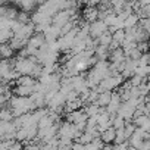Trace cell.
<instances>
[{
    "label": "cell",
    "mask_w": 150,
    "mask_h": 150,
    "mask_svg": "<svg viewBox=\"0 0 150 150\" xmlns=\"http://www.w3.org/2000/svg\"><path fill=\"white\" fill-rule=\"evenodd\" d=\"M38 62H37V59H35V56H30L28 59H19V57H16V62H15V71H16V74L19 75V77H22V75H30L31 77V72H33V69H34V66L37 65Z\"/></svg>",
    "instance_id": "1"
},
{
    "label": "cell",
    "mask_w": 150,
    "mask_h": 150,
    "mask_svg": "<svg viewBox=\"0 0 150 150\" xmlns=\"http://www.w3.org/2000/svg\"><path fill=\"white\" fill-rule=\"evenodd\" d=\"M106 31H108V25L105 24V21H96V22L90 24L88 33H90V38H93V40H97Z\"/></svg>",
    "instance_id": "2"
},
{
    "label": "cell",
    "mask_w": 150,
    "mask_h": 150,
    "mask_svg": "<svg viewBox=\"0 0 150 150\" xmlns=\"http://www.w3.org/2000/svg\"><path fill=\"white\" fill-rule=\"evenodd\" d=\"M83 18H84V22L87 24H93L99 21V9L96 6H86L83 11Z\"/></svg>",
    "instance_id": "3"
},
{
    "label": "cell",
    "mask_w": 150,
    "mask_h": 150,
    "mask_svg": "<svg viewBox=\"0 0 150 150\" xmlns=\"http://www.w3.org/2000/svg\"><path fill=\"white\" fill-rule=\"evenodd\" d=\"M87 119H88V116H87V113L84 112V109L75 110V112L66 115V122H71V124H74V125H77V124H80V122H87Z\"/></svg>",
    "instance_id": "4"
},
{
    "label": "cell",
    "mask_w": 150,
    "mask_h": 150,
    "mask_svg": "<svg viewBox=\"0 0 150 150\" xmlns=\"http://www.w3.org/2000/svg\"><path fill=\"white\" fill-rule=\"evenodd\" d=\"M13 6L18 8L19 11H22V12H27V13L35 12V9L38 8V5L35 2H33V0H28V2H16Z\"/></svg>",
    "instance_id": "5"
},
{
    "label": "cell",
    "mask_w": 150,
    "mask_h": 150,
    "mask_svg": "<svg viewBox=\"0 0 150 150\" xmlns=\"http://www.w3.org/2000/svg\"><path fill=\"white\" fill-rule=\"evenodd\" d=\"M125 53H124V50L119 47V49H116V50H113V52H110V54H109V60H110V63H124L125 62Z\"/></svg>",
    "instance_id": "6"
},
{
    "label": "cell",
    "mask_w": 150,
    "mask_h": 150,
    "mask_svg": "<svg viewBox=\"0 0 150 150\" xmlns=\"http://www.w3.org/2000/svg\"><path fill=\"white\" fill-rule=\"evenodd\" d=\"M110 100H112V91H103V93L99 94V99H97L96 105H97L100 109H105V108L109 106Z\"/></svg>",
    "instance_id": "7"
},
{
    "label": "cell",
    "mask_w": 150,
    "mask_h": 150,
    "mask_svg": "<svg viewBox=\"0 0 150 150\" xmlns=\"http://www.w3.org/2000/svg\"><path fill=\"white\" fill-rule=\"evenodd\" d=\"M115 138H116V129L115 128H109V129H106L100 134V140L103 141V144H112V143H115Z\"/></svg>",
    "instance_id": "8"
},
{
    "label": "cell",
    "mask_w": 150,
    "mask_h": 150,
    "mask_svg": "<svg viewBox=\"0 0 150 150\" xmlns=\"http://www.w3.org/2000/svg\"><path fill=\"white\" fill-rule=\"evenodd\" d=\"M35 84H37V80H34L30 75H22V77H19L15 81V86H21V87H33L34 88Z\"/></svg>",
    "instance_id": "9"
},
{
    "label": "cell",
    "mask_w": 150,
    "mask_h": 150,
    "mask_svg": "<svg viewBox=\"0 0 150 150\" xmlns=\"http://www.w3.org/2000/svg\"><path fill=\"white\" fill-rule=\"evenodd\" d=\"M15 57V52L11 49L9 44H2L0 46V59L2 60H11Z\"/></svg>",
    "instance_id": "10"
},
{
    "label": "cell",
    "mask_w": 150,
    "mask_h": 150,
    "mask_svg": "<svg viewBox=\"0 0 150 150\" xmlns=\"http://www.w3.org/2000/svg\"><path fill=\"white\" fill-rule=\"evenodd\" d=\"M15 119L13 116V112L9 106H5L0 109V121H3V122H12Z\"/></svg>",
    "instance_id": "11"
},
{
    "label": "cell",
    "mask_w": 150,
    "mask_h": 150,
    "mask_svg": "<svg viewBox=\"0 0 150 150\" xmlns=\"http://www.w3.org/2000/svg\"><path fill=\"white\" fill-rule=\"evenodd\" d=\"M109 54H110V52L105 46H99L94 50V56L97 57V60H109Z\"/></svg>",
    "instance_id": "12"
},
{
    "label": "cell",
    "mask_w": 150,
    "mask_h": 150,
    "mask_svg": "<svg viewBox=\"0 0 150 150\" xmlns=\"http://www.w3.org/2000/svg\"><path fill=\"white\" fill-rule=\"evenodd\" d=\"M97 41H99V46L109 47V46H110V43L113 41V35H112V33L106 31V33H103V34H102V35L97 38Z\"/></svg>",
    "instance_id": "13"
},
{
    "label": "cell",
    "mask_w": 150,
    "mask_h": 150,
    "mask_svg": "<svg viewBox=\"0 0 150 150\" xmlns=\"http://www.w3.org/2000/svg\"><path fill=\"white\" fill-rule=\"evenodd\" d=\"M100 108L96 105V103H91V105H86L84 106V112L87 113V116L88 118H94V116H97L99 113H100Z\"/></svg>",
    "instance_id": "14"
},
{
    "label": "cell",
    "mask_w": 150,
    "mask_h": 150,
    "mask_svg": "<svg viewBox=\"0 0 150 150\" xmlns=\"http://www.w3.org/2000/svg\"><path fill=\"white\" fill-rule=\"evenodd\" d=\"M13 38V33L6 28V30H0V46L2 44H9V41Z\"/></svg>",
    "instance_id": "15"
},
{
    "label": "cell",
    "mask_w": 150,
    "mask_h": 150,
    "mask_svg": "<svg viewBox=\"0 0 150 150\" xmlns=\"http://www.w3.org/2000/svg\"><path fill=\"white\" fill-rule=\"evenodd\" d=\"M103 147H105V144H103V141L100 140V137H99V138H94L91 143H88V144L86 146L87 150H102Z\"/></svg>",
    "instance_id": "16"
},
{
    "label": "cell",
    "mask_w": 150,
    "mask_h": 150,
    "mask_svg": "<svg viewBox=\"0 0 150 150\" xmlns=\"http://www.w3.org/2000/svg\"><path fill=\"white\" fill-rule=\"evenodd\" d=\"M15 21H18L19 24H22V25H27V24H30L31 22V15L30 13H27V12H22V11H19L18 12V16H16V19Z\"/></svg>",
    "instance_id": "17"
},
{
    "label": "cell",
    "mask_w": 150,
    "mask_h": 150,
    "mask_svg": "<svg viewBox=\"0 0 150 150\" xmlns=\"http://www.w3.org/2000/svg\"><path fill=\"white\" fill-rule=\"evenodd\" d=\"M138 22H140V19H138V16H137L135 13H132L131 16H128V18L124 21L125 28H134V27H137V25H138Z\"/></svg>",
    "instance_id": "18"
},
{
    "label": "cell",
    "mask_w": 150,
    "mask_h": 150,
    "mask_svg": "<svg viewBox=\"0 0 150 150\" xmlns=\"http://www.w3.org/2000/svg\"><path fill=\"white\" fill-rule=\"evenodd\" d=\"M94 140V137L91 135V134H88V132H83L81 135H80V138L77 140V143H80V144H84V146H87L88 143H91Z\"/></svg>",
    "instance_id": "19"
},
{
    "label": "cell",
    "mask_w": 150,
    "mask_h": 150,
    "mask_svg": "<svg viewBox=\"0 0 150 150\" xmlns=\"http://www.w3.org/2000/svg\"><path fill=\"white\" fill-rule=\"evenodd\" d=\"M112 128H115V129H122V128H125V121H124V118L115 115L113 122H112Z\"/></svg>",
    "instance_id": "20"
},
{
    "label": "cell",
    "mask_w": 150,
    "mask_h": 150,
    "mask_svg": "<svg viewBox=\"0 0 150 150\" xmlns=\"http://www.w3.org/2000/svg\"><path fill=\"white\" fill-rule=\"evenodd\" d=\"M135 125L134 124H125V128H124V134H125V138L127 140H129L132 135H134V132H135Z\"/></svg>",
    "instance_id": "21"
},
{
    "label": "cell",
    "mask_w": 150,
    "mask_h": 150,
    "mask_svg": "<svg viewBox=\"0 0 150 150\" xmlns=\"http://www.w3.org/2000/svg\"><path fill=\"white\" fill-rule=\"evenodd\" d=\"M112 35H113V41H116V43H119V44H122V43L125 41V30H118V31H115Z\"/></svg>",
    "instance_id": "22"
},
{
    "label": "cell",
    "mask_w": 150,
    "mask_h": 150,
    "mask_svg": "<svg viewBox=\"0 0 150 150\" xmlns=\"http://www.w3.org/2000/svg\"><path fill=\"white\" fill-rule=\"evenodd\" d=\"M137 50H140L143 54L144 53H149V41H146V43H137Z\"/></svg>",
    "instance_id": "23"
},
{
    "label": "cell",
    "mask_w": 150,
    "mask_h": 150,
    "mask_svg": "<svg viewBox=\"0 0 150 150\" xmlns=\"http://www.w3.org/2000/svg\"><path fill=\"white\" fill-rule=\"evenodd\" d=\"M71 150H87L86 149V146L84 144H80V143H77V141H74V144H72V149Z\"/></svg>",
    "instance_id": "24"
},
{
    "label": "cell",
    "mask_w": 150,
    "mask_h": 150,
    "mask_svg": "<svg viewBox=\"0 0 150 150\" xmlns=\"http://www.w3.org/2000/svg\"><path fill=\"white\" fill-rule=\"evenodd\" d=\"M119 47H121V44H119V43L112 41V43H110V46H109L108 49H109V52H113V50H116V49H119Z\"/></svg>",
    "instance_id": "25"
},
{
    "label": "cell",
    "mask_w": 150,
    "mask_h": 150,
    "mask_svg": "<svg viewBox=\"0 0 150 150\" xmlns=\"http://www.w3.org/2000/svg\"><path fill=\"white\" fill-rule=\"evenodd\" d=\"M140 150H150V140H144L141 147H140Z\"/></svg>",
    "instance_id": "26"
},
{
    "label": "cell",
    "mask_w": 150,
    "mask_h": 150,
    "mask_svg": "<svg viewBox=\"0 0 150 150\" xmlns=\"http://www.w3.org/2000/svg\"><path fill=\"white\" fill-rule=\"evenodd\" d=\"M9 150H24V144H22V143H18V141H16V143H15V144H13V146H12V147H11Z\"/></svg>",
    "instance_id": "27"
},
{
    "label": "cell",
    "mask_w": 150,
    "mask_h": 150,
    "mask_svg": "<svg viewBox=\"0 0 150 150\" xmlns=\"http://www.w3.org/2000/svg\"><path fill=\"white\" fill-rule=\"evenodd\" d=\"M149 52H150V40H149Z\"/></svg>",
    "instance_id": "28"
},
{
    "label": "cell",
    "mask_w": 150,
    "mask_h": 150,
    "mask_svg": "<svg viewBox=\"0 0 150 150\" xmlns=\"http://www.w3.org/2000/svg\"><path fill=\"white\" fill-rule=\"evenodd\" d=\"M129 150H138V149H131V147H129Z\"/></svg>",
    "instance_id": "29"
},
{
    "label": "cell",
    "mask_w": 150,
    "mask_h": 150,
    "mask_svg": "<svg viewBox=\"0 0 150 150\" xmlns=\"http://www.w3.org/2000/svg\"><path fill=\"white\" fill-rule=\"evenodd\" d=\"M149 100H150V93H149Z\"/></svg>",
    "instance_id": "30"
},
{
    "label": "cell",
    "mask_w": 150,
    "mask_h": 150,
    "mask_svg": "<svg viewBox=\"0 0 150 150\" xmlns=\"http://www.w3.org/2000/svg\"><path fill=\"white\" fill-rule=\"evenodd\" d=\"M0 62H2V59H0Z\"/></svg>",
    "instance_id": "31"
}]
</instances>
